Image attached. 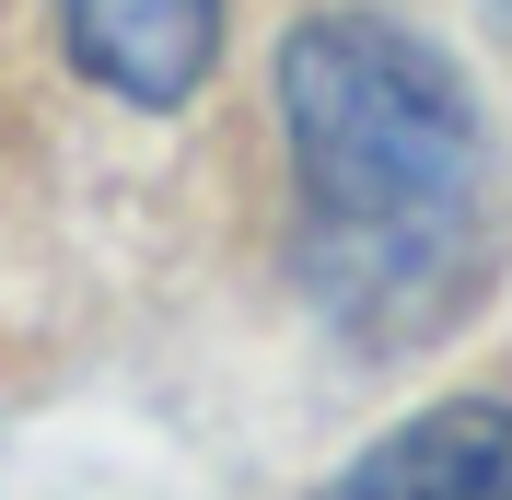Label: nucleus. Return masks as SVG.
<instances>
[{
  "instance_id": "f257e3e1",
  "label": "nucleus",
  "mask_w": 512,
  "mask_h": 500,
  "mask_svg": "<svg viewBox=\"0 0 512 500\" xmlns=\"http://www.w3.org/2000/svg\"><path fill=\"white\" fill-rule=\"evenodd\" d=\"M303 291L350 349H431L501 268V163L443 47L384 12H315L280 47Z\"/></svg>"
},
{
  "instance_id": "f03ea898",
  "label": "nucleus",
  "mask_w": 512,
  "mask_h": 500,
  "mask_svg": "<svg viewBox=\"0 0 512 500\" xmlns=\"http://www.w3.org/2000/svg\"><path fill=\"white\" fill-rule=\"evenodd\" d=\"M315 500H512V407L454 396L419 407L408 431H384L361 466H338Z\"/></svg>"
},
{
  "instance_id": "7ed1b4c3",
  "label": "nucleus",
  "mask_w": 512,
  "mask_h": 500,
  "mask_svg": "<svg viewBox=\"0 0 512 500\" xmlns=\"http://www.w3.org/2000/svg\"><path fill=\"white\" fill-rule=\"evenodd\" d=\"M70 59L128 105H187L222 59V0H59Z\"/></svg>"
},
{
  "instance_id": "20e7f679",
  "label": "nucleus",
  "mask_w": 512,
  "mask_h": 500,
  "mask_svg": "<svg viewBox=\"0 0 512 500\" xmlns=\"http://www.w3.org/2000/svg\"><path fill=\"white\" fill-rule=\"evenodd\" d=\"M501 24H512V0H501Z\"/></svg>"
}]
</instances>
